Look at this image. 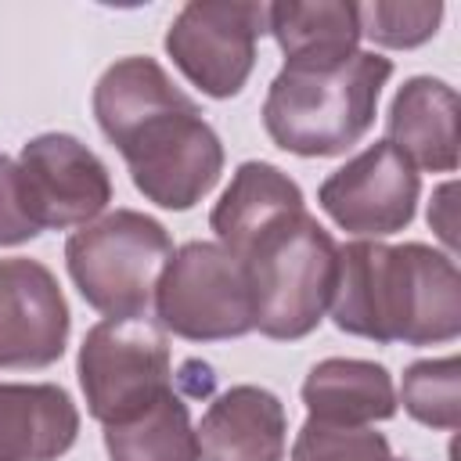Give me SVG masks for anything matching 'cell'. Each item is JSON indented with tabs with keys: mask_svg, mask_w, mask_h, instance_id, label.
I'll return each instance as SVG.
<instances>
[{
	"mask_svg": "<svg viewBox=\"0 0 461 461\" xmlns=\"http://www.w3.org/2000/svg\"><path fill=\"white\" fill-rule=\"evenodd\" d=\"M68 331L72 313L58 277L40 259H0V367H50L65 353Z\"/></svg>",
	"mask_w": 461,
	"mask_h": 461,
	"instance_id": "cell-11",
	"label": "cell"
},
{
	"mask_svg": "<svg viewBox=\"0 0 461 461\" xmlns=\"http://www.w3.org/2000/svg\"><path fill=\"white\" fill-rule=\"evenodd\" d=\"M18 187L40 230H68L97 220L112 202L108 166L72 133H40L22 144Z\"/></svg>",
	"mask_w": 461,
	"mask_h": 461,
	"instance_id": "cell-9",
	"label": "cell"
},
{
	"mask_svg": "<svg viewBox=\"0 0 461 461\" xmlns=\"http://www.w3.org/2000/svg\"><path fill=\"white\" fill-rule=\"evenodd\" d=\"M357 22H360V36H367L371 43L389 47V50H414L439 32L443 4L439 0L432 4H389V0L357 4Z\"/></svg>",
	"mask_w": 461,
	"mask_h": 461,
	"instance_id": "cell-20",
	"label": "cell"
},
{
	"mask_svg": "<svg viewBox=\"0 0 461 461\" xmlns=\"http://www.w3.org/2000/svg\"><path fill=\"white\" fill-rule=\"evenodd\" d=\"M94 119L133 187L158 209H194L223 173V144L155 58H119L94 86Z\"/></svg>",
	"mask_w": 461,
	"mask_h": 461,
	"instance_id": "cell-1",
	"label": "cell"
},
{
	"mask_svg": "<svg viewBox=\"0 0 461 461\" xmlns=\"http://www.w3.org/2000/svg\"><path fill=\"white\" fill-rule=\"evenodd\" d=\"M306 205L303 187L277 169L274 162L249 158L234 169L230 184L223 187L220 202L209 212V227L216 234V245H223L230 256L241 252V245L274 216Z\"/></svg>",
	"mask_w": 461,
	"mask_h": 461,
	"instance_id": "cell-17",
	"label": "cell"
},
{
	"mask_svg": "<svg viewBox=\"0 0 461 461\" xmlns=\"http://www.w3.org/2000/svg\"><path fill=\"white\" fill-rule=\"evenodd\" d=\"M234 259L245 267L252 331L277 342H299L317 331L331 306L339 245L306 205L263 223Z\"/></svg>",
	"mask_w": 461,
	"mask_h": 461,
	"instance_id": "cell-4",
	"label": "cell"
},
{
	"mask_svg": "<svg viewBox=\"0 0 461 461\" xmlns=\"http://www.w3.org/2000/svg\"><path fill=\"white\" fill-rule=\"evenodd\" d=\"M418 198L421 176L389 140L367 144L317 187V202L328 220L367 241L411 227Z\"/></svg>",
	"mask_w": 461,
	"mask_h": 461,
	"instance_id": "cell-10",
	"label": "cell"
},
{
	"mask_svg": "<svg viewBox=\"0 0 461 461\" xmlns=\"http://www.w3.org/2000/svg\"><path fill=\"white\" fill-rule=\"evenodd\" d=\"M454 184H443L439 191H436V198H432V205H429V227L447 241V249H450V256H454V245H457V238H454V220H450V212H454Z\"/></svg>",
	"mask_w": 461,
	"mask_h": 461,
	"instance_id": "cell-23",
	"label": "cell"
},
{
	"mask_svg": "<svg viewBox=\"0 0 461 461\" xmlns=\"http://www.w3.org/2000/svg\"><path fill=\"white\" fill-rule=\"evenodd\" d=\"M385 140L425 173L457 169V90L436 76H411L385 115Z\"/></svg>",
	"mask_w": 461,
	"mask_h": 461,
	"instance_id": "cell-13",
	"label": "cell"
},
{
	"mask_svg": "<svg viewBox=\"0 0 461 461\" xmlns=\"http://www.w3.org/2000/svg\"><path fill=\"white\" fill-rule=\"evenodd\" d=\"M40 234V227L29 220L22 187H18V162L0 151V249L4 245H25Z\"/></svg>",
	"mask_w": 461,
	"mask_h": 461,
	"instance_id": "cell-22",
	"label": "cell"
},
{
	"mask_svg": "<svg viewBox=\"0 0 461 461\" xmlns=\"http://www.w3.org/2000/svg\"><path fill=\"white\" fill-rule=\"evenodd\" d=\"M267 32V4L191 0L166 29V54L191 86L227 101L245 90L256 68V43Z\"/></svg>",
	"mask_w": 461,
	"mask_h": 461,
	"instance_id": "cell-8",
	"label": "cell"
},
{
	"mask_svg": "<svg viewBox=\"0 0 461 461\" xmlns=\"http://www.w3.org/2000/svg\"><path fill=\"white\" fill-rule=\"evenodd\" d=\"M108 461H198V436L187 400L169 389L148 411L104 429Z\"/></svg>",
	"mask_w": 461,
	"mask_h": 461,
	"instance_id": "cell-18",
	"label": "cell"
},
{
	"mask_svg": "<svg viewBox=\"0 0 461 461\" xmlns=\"http://www.w3.org/2000/svg\"><path fill=\"white\" fill-rule=\"evenodd\" d=\"M79 411L54 382H0V461H58L76 447Z\"/></svg>",
	"mask_w": 461,
	"mask_h": 461,
	"instance_id": "cell-14",
	"label": "cell"
},
{
	"mask_svg": "<svg viewBox=\"0 0 461 461\" xmlns=\"http://www.w3.org/2000/svg\"><path fill=\"white\" fill-rule=\"evenodd\" d=\"M306 418L328 425L364 429L396 414V382L385 364L360 357H328L310 367L303 382Z\"/></svg>",
	"mask_w": 461,
	"mask_h": 461,
	"instance_id": "cell-15",
	"label": "cell"
},
{
	"mask_svg": "<svg viewBox=\"0 0 461 461\" xmlns=\"http://www.w3.org/2000/svg\"><path fill=\"white\" fill-rule=\"evenodd\" d=\"M151 303L158 328L187 342H227L252 331L245 267L216 241L173 249Z\"/></svg>",
	"mask_w": 461,
	"mask_h": 461,
	"instance_id": "cell-7",
	"label": "cell"
},
{
	"mask_svg": "<svg viewBox=\"0 0 461 461\" xmlns=\"http://www.w3.org/2000/svg\"><path fill=\"white\" fill-rule=\"evenodd\" d=\"M173 256L169 230L137 209H112L65 241V267L86 306L104 317H148Z\"/></svg>",
	"mask_w": 461,
	"mask_h": 461,
	"instance_id": "cell-5",
	"label": "cell"
},
{
	"mask_svg": "<svg viewBox=\"0 0 461 461\" xmlns=\"http://www.w3.org/2000/svg\"><path fill=\"white\" fill-rule=\"evenodd\" d=\"M267 32L285 54V68H324L357 54V4L346 0H281L267 4Z\"/></svg>",
	"mask_w": 461,
	"mask_h": 461,
	"instance_id": "cell-16",
	"label": "cell"
},
{
	"mask_svg": "<svg viewBox=\"0 0 461 461\" xmlns=\"http://www.w3.org/2000/svg\"><path fill=\"white\" fill-rule=\"evenodd\" d=\"M396 403L425 425L439 432H454L461 425V364L457 357H436V360H414L403 371Z\"/></svg>",
	"mask_w": 461,
	"mask_h": 461,
	"instance_id": "cell-19",
	"label": "cell"
},
{
	"mask_svg": "<svg viewBox=\"0 0 461 461\" xmlns=\"http://www.w3.org/2000/svg\"><path fill=\"white\" fill-rule=\"evenodd\" d=\"M389 79L393 61L375 50H357L324 68H281L263 101V130L299 158L346 155L375 126Z\"/></svg>",
	"mask_w": 461,
	"mask_h": 461,
	"instance_id": "cell-3",
	"label": "cell"
},
{
	"mask_svg": "<svg viewBox=\"0 0 461 461\" xmlns=\"http://www.w3.org/2000/svg\"><path fill=\"white\" fill-rule=\"evenodd\" d=\"M198 461H285L288 414L263 385L223 389L194 425Z\"/></svg>",
	"mask_w": 461,
	"mask_h": 461,
	"instance_id": "cell-12",
	"label": "cell"
},
{
	"mask_svg": "<svg viewBox=\"0 0 461 461\" xmlns=\"http://www.w3.org/2000/svg\"><path fill=\"white\" fill-rule=\"evenodd\" d=\"M339 331L378 346H443L461 335V274L450 252L421 241H349L331 292Z\"/></svg>",
	"mask_w": 461,
	"mask_h": 461,
	"instance_id": "cell-2",
	"label": "cell"
},
{
	"mask_svg": "<svg viewBox=\"0 0 461 461\" xmlns=\"http://www.w3.org/2000/svg\"><path fill=\"white\" fill-rule=\"evenodd\" d=\"M292 461H407L389 450V439L371 425H328L306 418L292 443Z\"/></svg>",
	"mask_w": 461,
	"mask_h": 461,
	"instance_id": "cell-21",
	"label": "cell"
},
{
	"mask_svg": "<svg viewBox=\"0 0 461 461\" xmlns=\"http://www.w3.org/2000/svg\"><path fill=\"white\" fill-rule=\"evenodd\" d=\"M76 375L90 418L122 425L173 389L166 331L148 317H104L83 335Z\"/></svg>",
	"mask_w": 461,
	"mask_h": 461,
	"instance_id": "cell-6",
	"label": "cell"
}]
</instances>
